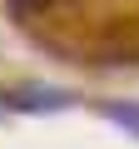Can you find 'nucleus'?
<instances>
[{
    "instance_id": "1",
    "label": "nucleus",
    "mask_w": 139,
    "mask_h": 149,
    "mask_svg": "<svg viewBox=\"0 0 139 149\" xmlns=\"http://www.w3.org/2000/svg\"><path fill=\"white\" fill-rule=\"evenodd\" d=\"M104 114H109L114 124H124L129 134H139V109H134V104H104Z\"/></svg>"
},
{
    "instance_id": "2",
    "label": "nucleus",
    "mask_w": 139,
    "mask_h": 149,
    "mask_svg": "<svg viewBox=\"0 0 139 149\" xmlns=\"http://www.w3.org/2000/svg\"><path fill=\"white\" fill-rule=\"evenodd\" d=\"M45 5H50V0H10V10H15V15H30V10H45Z\"/></svg>"
}]
</instances>
